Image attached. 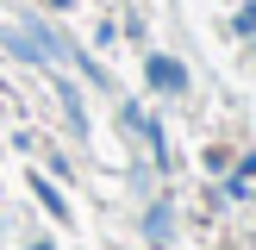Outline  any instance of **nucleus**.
I'll return each mask as SVG.
<instances>
[{
  "mask_svg": "<svg viewBox=\"0 0 256 250\" xmlns=\"http://www.w3.org/2000/svg\"><path fill=\"white\" fill-rule=\"evenodd\" d=\"M150 82H156V88H169V94H175V88H182L188 75H182V62H175V56H150Z\"/></svg>",
  "mask_w": 256,
  "mask_h": 250,
  "instance_id": "nucleus-1",
  "label": "nucleus"
}]
</instances>
